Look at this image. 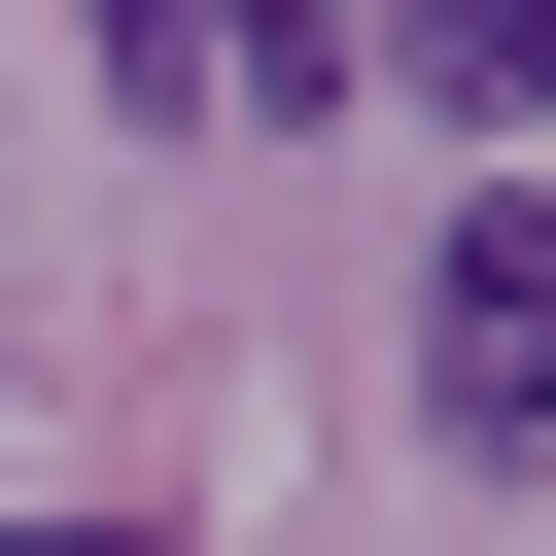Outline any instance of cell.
<instances>
[{
  "label": "cell",
  "mask_w": 556,
  "mask_h": 556,
  "mask_svg": "<svg viewBox=\"0 0 556 556\" xmlns=\"http://www.w3.org/2000/svg\"><path fill=\"white\" fill-rule=\"evenodd\" d=\"M417 417H452V452H556V174L452 208V278H417Z\"/></svg>",
  "instance_id": "obj_1"
},
{
  "label": "cell",
  "mask_w": 556,
  "mask_h": 556,
  "mask_svg": "<svg viewBox=\"0 0 556 556\" xmlns=\"http://www.w3.org/2000/svg\"><path fill=\"white\" fill-rule=\"evenodd\" d=\"M382 70H417V104H486V139H556V0H382Z\"/></svg>",
  "instance_id": "obj_2"
},
{
  "label": "cell",
  "mask_w": 556,
  "mask_h": 556,
  "mask_svg": "<svg viewBox=\"0 0 556 556\" xmlns=\"http://www.w3.org/2000/svg\"><path fill=\"white\" fill-rule=\"evenodd\" d=\"M208 104H348V0H208Z\"/></svg>",
  "instance_id": "obj_3"
},
{
  "label": "cell",
  "mask_w": 556,
  "mask_h": 556,
  "mask_svg": "<svg viewBox=\"0 0 556 556\" xmlns=\"http://www.w3.org/2000/svg\"><path fill=\"white\" fill-rule=\"evenodd\" d=\"M104 70H139V104H208V0H104Z\"/></svg>",
  "instance_id": "obj_4"
},
{
  "label": "cell",
  "mask_w": 556,
  "mask_h": 556,
  "mask_svg": "<svg viewBox=\"0 0 556 556\" xmlns=\"http://www.w3.org/2000/svg\"><path fill=\"white\" fill-rule=\"evenodd\" d=\"M0 556H139V521H0Z\"/></svg>",
  "instance_id": "obj_5"
}]
</instances>
